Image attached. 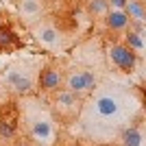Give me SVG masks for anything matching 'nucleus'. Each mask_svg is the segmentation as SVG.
Returning <instances> with one entry per match:
<instances>
[{"instance_id":"1","label":"nucleus","mask_w":146,"mask_h":146,"mask_svg":"<svg viewBox=\"0 0 146 146\" xmlns=\"http://www.w3.org/2000/svg\"><path fill=\"white\" fill-rule=\"evenodd\" d=\"M107 57H109V61L120 72L129 74L137 68V55L129 46H124V44H111L109 48H107Z\"/></svg>"},{"instance_id":"2","label":"nucleus","mask_w":146,"mask_h":146,"mask_svg":"<svg viewBox=\"0 0 146 146\" xmlns=\"http://www.w3.org/2000/svg\"><path fill=\"white\" fill-rule=\"evenodd\" d=\"M94 87H96V74L90 72V70L72 72L66 81V90L74 92V94H83V92H90Z\"/></svg>"},{"instance_id":"3","label":"nucleus","mask_w":146,"mask_h":146,"mask_svg":"<svg viewBox=\"0 0 146 146\" xmlns=\"http://www.w3.org/2000/svg\"><path fill=\"white\" fill-rule=\"evenodd\" d=\"M63 85V74L61 70L52 66H46L39 72V79H37V87L42 92H59V87Z\"/></svg>"},{"instance_id":"4","label":"nucleus","mask_w":146,"mask_h":146,"mask_svg":"<svg viewBox=\"0 0 146 146\" xmlns=\"http://www.w3.org/2000/svg\"><path fill=\"white\" fill-rule=\"evenodd\" d=\"M94 111H96L100 118H113L120 111V103H118L116 96H109V94H105V96H98L94 100Z\"/></svg>"},{"instance_id":"5","label":"nucleus","mask_w":146,"mask_h":146,"mask_svg":"<svg viewBox=\"0 0 146 146\" xmlns=\"http://www.w3.org/2000/svg\"><path fill=\"white\" fill-rule=\"evenodd\" d=\"M129 22H131V18H129L124 11L111 9V11L105 13V26H107L109 31H116V33L127 31V29H129Z\"/></svg>"},{"instance_id":"6","label":"nucleus","mask_w":146,"mask_h":146,"mask_svg":"<svg viewBox=\"0 0 146 146\" xmlns=\"http://www.w3.org/2000/svg\"><path fill=\"white\" fill-rule=\"evenodd\" d=\"M31 133H33V140L39 144H48L52 140V127L48 120H35L31 127Z\"/></svg>"},{"instance_id":"7","label":"nucleus","mask_w":146,"mask_h":146,"mask_svg":"<svg viewBox=\"0 0 146 146\" xmlns=\"http://www.w3.org/2000/svg\"><path fill=\"white\" fill-rule=\"evenodd\" d=\"M35 37L42 44H46V46H59V44H61L59 31H57L55 26H50V24H42L39 29L35 31Z\"/></svg>"},{"instance_id":"8","label":"nucleus","mask_w":146,"mask_h":146,"mask_svg":"<svg viewBox=\"0 0 146 146\" xmlns=\"http://www.w3.org/2000/svg\"><path fill=\"white\" fill-rule=\"evenodd\" d=\"M55 105L63 111H70L79 105V94H74V92H70V90H61L59 94H57V98H55Z\"/></svg>"},{"instance_id":"9","label":"nucleus","mask_w":146,"mask_h":146,"mask_svg":"<svg viewBox=\"0 0 146 146\" xmlns=\"http://www.w3.org/2000/svg\"><path fill=\"white\" fill-rule=\"evenodd\" d=\"M18 46H20L18 35L11 29L0 26V50H11V48H18Z\"/></svg>"},{"instance_id":"10","label":"nucleus","mask_w":146,"mask_h":146,"mask_svg":"<svg viewBox=\"0 0 146 146\" xmlns=\"http://www.w3.org/2000/svg\"><path fill=\"white\" fill-rule=\"evenodd\" d=\"M124 13H127V15H129L131 20H146V13H144V2H142V0H127Z\"/></svg>"},{"instance_id":"11","label":"nucleus","mask_w":146,"mask_h":146,"mask_svg":"<svg viewBox=\"0 0 146 146\" xmlns=\"http://www.w3.org/2000/svg\"><path fill=\"white\" fill-rule=\"evenodd\" d=\"M124 46H129L135 55H140L142 50H144V39H142L140 33H133V31L127 29V33H124Z\"/></svg>"},{"instance_id":"12","label":"nucleus","mask_w":146,"mask_h":146,"mask_svg":"<svg viewBox=\"0 0 146 146\" xmlns=\"http://www.w3.org/2000/svg\"><path fill=\"white\" fill-rule=\"evenodd\" d=\"M122 146H142V131L140 129H127L122 133Z\"/></svg>"},{"instance_id":"13","label":"nucleus","mask_w":146,"mask_h":146,"mask_svg":"<svg viewBox=\"0 0 146 146\" xmlns=\"http://www.w3.org/2000/svg\"><path fill=\"white\" fill-rule=\"evenodd\" d=\"M18 5L24 15H39L42 13V0H18Z\"/></svg>"},{"instance_id":"14","label":"nucleus","mask_w":146,"mask_h":146,"mask_svg":"<svg viewBox=\"0 0 146 146\" xmlns=\"http://www.w3.org/2000/svg\"><path fill=\"white\" fill-rule=\"evenodd\" d=\"M85 9L94 18H96V15H105V13L109 11V2H107V0H87Z\"/></svg>"},{"instance_id":"15","label":"nucleus","mask_w":146,"mask_h":146,"mask_svg":"<svg viewBox=\"0 0 146 146\" xmlns=\"http://www.w3.org/2000/svg\"><path fill=\"white\" fill-rule=\"evenodd\" d=\"M13 90H15V94H29L33 90V79L26 76V74H20L18 79L13 81Z\"/></svg>"},{"instance_id":"16","label":"nucleus","mask_w":146,"mask_h":146,"mask_svg":"<svg viewBox=\"0 0 146 146\" xmlns=\"http://www.w3.org/2000/svg\"><path fill=\"white\" fill-rule=\"evenodd\" d=\"M0 137L2 140H13L15 137V122L0 120Z\"/></svg>"},{"instance_id":"17","label":"nucleus","mask_w":146,"mask_h":146,"mask_svg":"<svg viewBox=\"0 0 146 146\" xmlns=\"http://www.w3.org/2000/svg\"><path fill=\"white\" fill-rule=\"evenodd\" d=\"M107 2L111 9H118V11H124V7H127V0H107Z\"/></svg>"}]
</instances>
